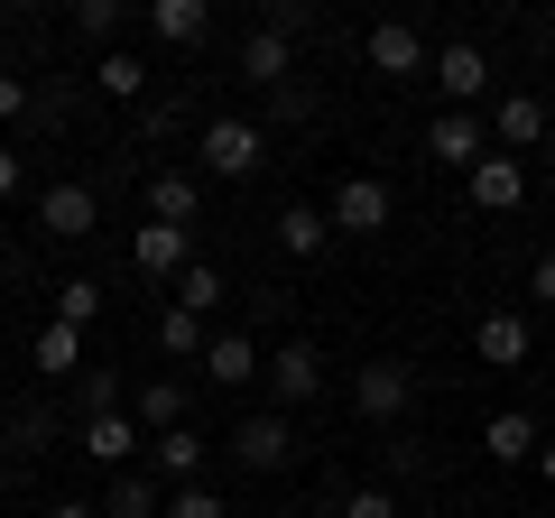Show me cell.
Masks as SVG:
<instances>
[{"label":"cell","instance_id":"obj_32","mask_svg":"<svg viewBox=\"0 0 555 518\" xmlns=\"http://www.w3.org/2000/svg\"><path fill=\"white\" fill-rule=\"evenodd\" d=\"M343 518H408V509H398L389 491H352V500H343Z\"/></svg>","mask_w":555,"mask_h":518},{"label":"cell","instance_id":"obj_37","mask_svg":"<svg viewBox=\"0 0 555 518\" xmlns=\"http://www.w3.org/2000/svg\"><path fill=\"white\" fill-rule=\"evenodd\" d=\"M537 481H546V491H555V436L537 444Z\"/></svg>","mask_w":555,"mask_h":518},{"label":"cell","instance_id":"obj_36","mask_svg":"<svg viewBox=\"0 0 555 518\" xmlns=\"http://www.w3.org/2000/svg\"><path fill=\"white\" fill-rule=\"evenodd\" d=\"M20 195V148H0V204Z\"/></svg>","mask_w":555,"mask_h":518},{"label":"cell","instance_id":"obj_24","mask_svg":"<svg viewBox=\"0 0 555 518\" xmlns=\"http://www.w3.org/2000/svg\"><path fill=\"white\" fill-rule=\"evenodd\" d=\"M158 509H167V481L158 472H120L112 500H102V518H158Z\"/></svg>","mask_w":555,"mask_h":518},{"label":"cell","instance_id":"obj_34","mask_svg":"<svg viewBox=\"0 0 555 518\" xmlns=\"http://www.w3.org/2000/svg\"><path fill=\"white\" fill-rule=\"evenodd\" d=\"M20 102H28V83L10 75V65H0V120H20Z\"/></svg>","mask_w":555,"mask_h":518},{"label":"cell","instance_id":"obj_25","mask_svg":"<svg viewBox=\"0 0 555 518\" xmlns=\"http://www.w3.org/2000/svg\"><path fill=\"white\" fill-rule=\"evenodd\" d=\"M204 342H214V334H204V315L158 306V352H167V361H204Z\"/></svg>","mask_w":555,"mask_h":518},{"label":"cell","instance_id":"obj_30","mask_svg":"<svg viewBox=\"0 0 555 518\" xmlns=\"http://www.w3.org/2000/svg\"><path fill=\"white\" fill-rule=\"evenodd\" d=\"M93 315H102V287H93V279H65V287H56V324H75V334H83Z\"/></svg>","mask_w":555,"mask_h":518},{"label":"cell","instance_id":"obj_27","mask_svg":"<svg viewBox=\"0 0 555 518\" xmlns=\"http://www.w3.org/2000/svg\"><path fill=\"white\" fill-rule=\"evenodd\" d=\"M167 306H185V315H214V306H222V269H214V259H195V269L177 279V297H167Z\"/></svg>","mask_w":555,"mask_h":518},{"label":"cell","instance_id":"obj_33","mask_svg":"<svg viewBox=\"0 0 555 518\" xmlns=\"http://www.w3.org/2000/svg\"><path fill=\"white\" fill-rule=\"evenodd\" d=\"M83 417H112V371H83Z\"/></svg>","mask_w":555,"mask_h":518},{"label":"cell","instance_id":"obj_38","mask_svg":"<svg viewBox=\"0 0 555 518\" xmlns=\"http://www.w3.org/2000/svg\"><path fill=\"white\" fill-rule=\"evenodd\" d=\"M47 518H93V509H83V500H56V509H47Z\"/></svg>","mask_w":555,"mask_h":518},{"label":"cell","instance_id":"obj_9","mask_svg":"<svg viewBox=\"0 0 555 518\" xmlns=\"http://www.w3.org/2000/svg\"><path fill=\"white\" fill-rule=\"evenodd\" d=\"M361 56H371V65H379V75H389V83H408V75H426V65H436V47L416 38L408 20H379L371 38H361Z\"/></svg>","mask_w":555,"mask_h":518},{"label":"cell","instance_id":"obj_2","mask_svg":"<svg viewBox=\"0 0 555 518\" xmlns=\"http://www.w3.org/2000/svg\"><path fill=\"white\" fill-rule=\"evenodd\" d=\"M408 399H416V371H408V361L379 352V361H361V371H352V407L371 426H398V417H408Z\"/></svg>","mask_w":555,"mask_h":518},{"label":"cell","instance_id":"obj_13","mask_svg":"<svg viewBox=\"0 0 555 518\" xmlns=\"http://www.w3.org/2000/svg\"><path fill=\"white\" fill-rule=\"evenodd\" d=\"M473 352L491 361V371H518V361L537 352V334H528V315H509V306H500V315H481V324H473Z\"/></svg>","mask_w":555,"mask_h":518},{"label":"cell","instance_id":"obj_39","mask_svg":"<svg viewBox=\"0 0 555 518\" xmlns=\"http://www.w3.org/2000/svg\"><path fill=\"white\" fill-rule=\"evenodd\" d=\"M408 518H444V509H408Z\"/></svg>","mask_w":555,"mask_h":518},{"label":"cell","instance_id":"obj_6","mask_svg":"<svg viewBox=\"0 0 555 518\" xmlns=\"http://www.w3.org/2000/svg\"><path fill=\"white\" fill-rule=\"evenodd\" d=\"M232 454H241V472H287V454H297V426L278 417V407H259V417L232 426Z\"/></svg>","mask_w":555,"mask_h":518},{"label":"cell","instance_id":"obj_26","mask_svg":"<svg viewBox=\"0 0 555 518\" xmlns=\"http://www.w3.org/2000/svg\"><path fill=\"white\" fill-rule=\"evenodd\" d=\"M93 83H102L112 102H139V93H149V65H139L130 47H112V56H93Z\"/></svg>","mask_w":555,"mask_h":518},{"label":"cell","instance_id":"obj_28","mask_svg":"<svg viewBox=\"0 0 555 518\" xmlns=\"http://www.w3.org/2000/svg\"><path fill=\"white\" fill-rule=\"evenodd\" d=\"M75 38L112 56V38H120V0H75Z\"/></svg>","mask_w":555,"mask_h":518},{"label":"cell","instance_id":"obj_4","mask_svg":"<svg viewBox=\"0 0 555 518\" xmlns=\"http://www.w3.org/2000/svg\"><path fill=\"white\" fill-rule=\"evenodd\" d=\"M324 213H334V232L371 241V232H389L398 195H389V185H379V177H343V185H334V204H324Z\"/></svg>","mask_w":555,"mask_h":518},{"label":"cell","instance_id":"obj_16","mask_svg":"<svg viewBox=\"0 0 555 518\" xmlns=\"http://www.w3.org/2000/svg\"><path fill=\"white\" fill-rule=\"evenodd\" d=\"M259 371H269V352H259L250 334H214L204 342V379H222V389H250Z\"/></svg>","mask_w":555,"mask_h":518},{"label":"cell","instance_id":"obj_7","mask_svg":"<svg viewBox=\"0 0 555 518\" xmlns=\"http://www.w3.org/2000/svg\"><path fill=\"white\" fill-rule=\"evenodd\" d=\"M426 75H436V93L454 102V112H473V102L491 93V56H481L473 38H454V47H436V65H426Z\"/></svg>","mask_w":555,"mask_h":518},{"label":"cell","instance_id":"obj_20","mask_svg":"<svg viewBox=\"0 0 555 518\" xmlns=\"http://www.w3.org/2000/svg\"><path fill=\"white\" fill-rule=\"evenodd\" d=\"M537 444H546V436H537L528 407H500V417L481 426V454H491V463H537Z\"/></svg>","mask_w":555,"mask_h":518},{"label":"cell","instance_id":"obj_21","mask_svg":"<svg viewBox=\"0 0 555 518\" xmlns=\"http://www.w3.org/2000/svg\"><path fill=\"white\" fill-rule=\"evenodd\" d=\"M278 250H287V259H324V250H334V213L287 204V213H278Z\"/></svg>","mask_w":555,"mask_h":518},{"label":"cell","instance_id":"obj_11","mask_svg":"<svg viewBox=\"0 0 555 518\" xmlns=\"http://www.w3.org/2000/svg\"><path fill=\"white\" fill-rule=\"evenodd\" d=\"M195 213H204V167H158V177H149V222L195 232Z\"/></svg>","mask_w":555,"mask_h":518},{"label":"cell","instance_id":"obj_10","mask_svg":"<svg viewBox=\"0 0 555 518\" xmlns=\"http://www.w3.org/2000/svg\"><path fill=\"white\" fill-rule=\"evenodd\" d=\"M287 75H297V38H287V28H250V38H241V83L287 93Z\"/></svg>","mask_w":555,"mask_h":518},{"label":"cell","instance_id":"obj_35","mask_svg":"<svg viewBox=\"0 0 555 518\" xmlns=\"http://www.w3.org/2000/svg\"><path fill=\"white\" fill-rule=\"evenodd\" d=\"M528 287H537V306H555V250H546V259L528 269Z\"/></svg>","mask_w":555,"mask_h":518},{"label":"cell","instance_id":"obj_17","mask_svg":"<svg viewBox=\"0 0 555 518\" xmlns=\"http://www.w3.org/2000/svg\"><path fill=\"white\" fill-rule=\"evenodd\" d=\"M130 417L149 426V436H177V426L195 417V389H185V379H167V371H158V379H149V389H139V407H130Z\"/></svg>","mask_w":555,"mask_h":518},{"label":"cell","instance_id":"obj_8","mask_svg":"<svg viewBox=\"0 0 555 518\" xmlns=\"http://www.w3.org/2000/svg\"><path fill=\"white\" fill-rule=\"evenodd\" d=\"M426 158H436V167H463V177H473V167L491 158V130H481L473 112H436V120H426Z\"/></svg>","mask_w":555,"mask_h":518},{"label":"cell","instance_id":"obj_23","mask_svg":"<svg viewBox=\"0 0 555 518\" xmlns=\"http://www.w3.org/2000/svg\"><path fill=\"white\" fill-rule=\"evenodd\" d=\"M28 361H38L47 379H83V334H75V324H38V342H28Z\"/></svg>","mask_w":555,"mask_h":518},{"label":"cell","instance_id":"obj_31","mask_svg":"<svg viewBox=\"0 0 555 518\" xmlns=\"http://www.w3.org/2000/svg\"><path fill=\"white\" fill-rule=\"evenodd\" d=\"M167 518H232V500L204 491V481H185V491H167Z\"/></svg>","mask_w":555,"mask_h":518},{"label":"cell","instance_id":"obj_12","mask_svg":"<svg viewBox=\"0 0 555 518\" xmlns=\"http://www.w3.org/2000/svg\"><path fill=\"white\" fill-rule=\"evenodd\" d=\"M93 222H102L93 185H75V177H65V185H47V195H38V232H47V241H83Z\"/></svg>","mask_w":555,"mask_h":518},{"label":"cell","instance_id":"obj_19","mask_svg":"<svg viewBox=\"0 0 555 518\" xmlns=\"http://www.w3.org/2000/svg\"><path fill=\"white\" fill-rule=\"evenodd\" d=\"M83 454L102 463V472H130V454H139V417H83Z\"/></svg>","mask_w":555,"mask_h":518},{"label":"cell","instance_id":"obj_1","mask_svg":"<svg viewBox=\"0 0 555 518\" xmlns=\"http://www.w3.org/2000/svg\"><path fill=\"white\" fill-rule=\"evenodd\" d=\"M259 158H269V130H259V120H204L195 130V167L204 177H259Z\"/></svg>","mask_w":555,"mask_h":518},{"label":"cell","instance_id":"obj_15","mask_svg":"<svg viewBox=\"0 0 555 518\" xmlns=\"http://www.w3.org/2000/svg\"><path fill=\"white\" fill-rule=\"evenodd\" d=\"M518 195H528V167H518L509 148H491V158L473 167V204L481 213H518Z\"/></svg>","mask_w":555,"mask_h":518},{"label":"cell","instance_id":"obj_5","mask_svg":"<svg viewBox=\"0 0 555 518\" xmlns=\"http://www.w3.org/2000/svg\"><path fill=\"white\" fill-rule=\"evenodd\" d=\"M130 269L177 287L185 269H195V232H177V222H139V232H130Z\"/></svg>","mask_w":555,"mask_h":518},{"label":"cell","instance_id":"obj_22","mask_svg":"<svg viewBox=\"0 0 555 518\" xmlns=\"http://www.w3.org/2000/svg\"><path fill=\"white\" fill-rule=\"evenodd\" d=\"M149 472L185 491V481L204 472V436H195V426H177V436H149Z\"/></svg>","mask_w":555,"mask_h":518},{"label":"cell","instance_id":"obj_18","mask_svg":"<svg viewBox=\"0 0 555 518\" xmlns=\"http://www.w3.org/2000/svg\"><path fill=\"white\" fill-rule=\"evenodd\" d=\"M491 140L509 148V158H518V148H537V140H546V102H537V93H500V112H491Z\"/></svg>","mask_w":555,"mask_h":518},{"label":"cell","instance_id":"obj_3","mask_svg":"<svg viewBox=\"0 0 555 518\" xmlns=\"http://www.w3.org/2000/svg\"><path fill=\"white\" fill-rule=\"evenodd\" d=\"M259 379H269L278 417H287V407H315V399H324V352H315V342H278Z\"/></svg>","mask_w":555,"mask_h":518},{"label":"cell","instance_id":"obj_14","mask_svg":"<svg viewBox=\"0 0 555 518\" xmlns=\"http://www.w3.org/2000/svg\"><path fill=\"white\" fill-rule=\"evenodd\" d=\"M149 38L158 47H204L214 38V0H149Z\"/></svg>","mask_w":555,"mask_h":518},{"label":"cell","instance_id":"obj_29","mask_svg":"<svg viewBox=\"0 0 555 518\" xmlns=\"http://www.w3.org/2000/svg\"><path fill=\"white\" fill-rule=\"evenodd\" d=\"M10 444H20V463L47 454V444H56V417H47V407H10Z\"/></svg>","mask_w":555,"mask_h":518}]
</instances>
